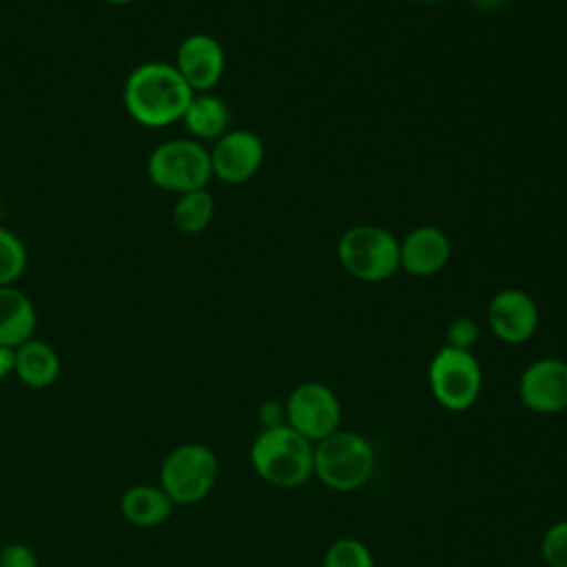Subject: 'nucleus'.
<instances>
[{"mask_svg":"<svg viewBox=\"0 0 567 567\" xmlns=\"http://www.w3.org/2000/svg\"><path fill=\"white\" fill-rule=\"evenodd\" d=\"M215 215V199L206 188L190 190L177 197L173 206V224L184 235H197L208 228Z\"/></svg>","mask_w":567,"mask_h":567,"instance_id":"nucleus-18","label":"nucleus"},{"mask_svg":"<svg viewBox=\"0 0 567 567\" xmlns=\"http://www.w3.org/2000/svg\"><path fill=\"white\" fill-rule=\"evenodd\" d=\"M427 383L441 408L465 412L481 394L483 370L472 350L441 346L427 365Z\"/></svg>","mask_w":567,"mask_h":567,"instance_id":"nucleus-7","label":"nucleus"},{"mask_svg":"<svg viewBox=\"0 0 567 567\" xmlns=\"http://www.w3.org/2000/svg\"><path fill=\"white\" fill-rule=\"evenodd\" d=\"M104 2H109V4H131L135 0H104Z\"/></svg>","mask_w":567,"mask_h":567,"instance_id":"nucleus-27","label":"nucleus"},{"mask_svg":"<svg viewBox=\"0 0 567 567\" xmlns=\"http://www.w3.org/2000/svg\"><path fill=\"white\" fill-rule=\"evenodd\" d=\"M13 368H16V348L0 346V379L13 372Z\"/></svg>","mask_w":567,"mask_h":567,"instance_id":"nucleus-24","label":"nucleus"},{"mask_svg":"<svg viewBox=\"0 0 567 567\" xmlns=\"http://www.w3.org/2000/svg\"><path fill=\"white\" fill-rule=\"evenodd\" d=\"M337 259L350 277L379 284L401 268L399 239L377 224H359L339 237Z\"/></svg>","mask_w":567,"mask_h":567,"instance_id":"nucleus-4","label":"nucleus"},{"mask_svg":"<svg viewBox=\"0 0 567 567\" xmlns=\"http://www.w3.org/2000/svg\"><path fill=\"white\" fill-rule=\"evenodd\" d=\"M146 171L151 182L162 190L175 195L199 190L213 177L210 151L193 137L166 140L151 151Z\"/></svg>","mask_w":567,"mask_h":567,"instance_id":"nucleus-5","label":"nucleus"},{"mask_svg":"<svg viewBox=\"0 0 567 567\" xmlns=\"http://www.w3.org/2000/svg\"><path fill=\"white\" fill-rule=\"evenodd\" d=\"M538 306L520 288H503L487 303V326L492 334L509 346L525 343L538 328Z\"/></svg>","mask_w":567,"mask_h":567,"instance_id":"nucleus-11","label":"nucleus"},{"mask_svg":"<svg viewBox=\"0 0 567 567\" xmlns=\"http://www.w3.org/2000/svg\"><path fill=\"white\" fill-rule=\"evenodd\" d=\"M35 323L33 301L16 286H0V346L18 348L33 339Z\"/></svg>","mask_w":567,"mask_h":567,"instance_id":"nucleus-14","label":"nucleus"},{"mask_svg":"<svg viewBox=\"0 0 567 567\" xmlns=\"http://www.w3.org/2000/svg\"><path fill=\"white\" fill-rule=\"evenodd\" d=\"M27 268V248L22 239L0 224V286H13Z\"/></svg>","mask_w":567,"mask_h":567,"instance_id":"nucleus-19","label":"nucleus"},{"mask_svg":"<svg viewBox=\"0 0 567 567\" xmlns=\"http://www.w3.org/2000/svg\"><path fill=\"white\" fill-rule=\"evenodd\" d=\"M540 554L549 567H567V518H560L545 529Z\"/></svg>","mask_w":567,"mask_h":567,"instance_id":"nucleus-21","label":"nucleus"},{"mask_svg":"<svg viewBox=\"0 0 567 567\" xmlns=\"http://www.w3.org/2000/svg\"><path fill=\"white\" fill-rule=\"evenodd\" d=\"M374 463L377 456L370 441L359 432L339 427L315 443L312 476L334 492H352L370 481Z\"/></svg>","mask_w":567,"mask_h":567,"instance_id":"nucleus-3","label":"nucleus"},{"mask_svg":"<svg viewBox=\"0 0 567 567\" xmlns=\"http://www.w3.org/2000/svg\"><path fill=\"white\" fill-rule=\"evenodd\" d=\"M523 408L536 414H558L567 410V361L543 357L532 361L518 379Z\"/></svg>","mask_w":567,"mask_h":567,"instance_id":"nucleus-9","label":"nucleus"},{"mask_svg":"<svg viewBox=\"0 0 567 567\" xmlns=\"http://www.w3.org/2000/svg\"><path fill=\"white\" fill-rule=\"evenodd\" d=\"M450 257V237L436 226H416L399 241L401 270L412 277H432L441 272Z\"/></svg>","mask_w":567,"mask_h":567,"instance_id":"nucleus-13","label":"nucleus"},{"mask_svg":"<svg viewBox=\"0 0 567 567\" xmlns=\"http://www.w3.org/2000/svg\"><path fill=\"white\" fill-rule=\"evenodd\" d=\"M13 372L29 388H47L60 374V359L49 343L40 339H29L16 348Z\"/></svg>","mask_w":567,"mask_h":567,"instance_id":"nucleus-16","label":"nucleus"},{"mask_svg":"<svg viewBox=\"0 0 567 567\" xmlns=\"http://www.w3.org/2000/svg\"><path fill=\"white\" fill-rule=\"evenodd\" d=\"M193 89L171 62H144L124 80V109L142 126L164 128L182 122Z\"/></svg>","mask_w":567,"mask_h":567,"instance_id":"nucleus-1","label":"nucleus"},{"mask_svg":"<svg viewBox=\"0 0 567 567\" xmlns=\"http://www.w3.org/2000/svg\"><path fill=\"white\" fill-rule=\"evenodd\" d=\"M478 339V323L470 317H456L445 328V346L458 350H472Z\"/></svg>","mask_w":567,"mask_h":567,"instance_id":"nucleus-22","label":"nucleus"},{"mask_svg":"<svg viewBox=\"0 0 567 567\" xmlns=\"http://www.w3.org/2000/svg\"><path fill=\"white\" fill-rule=\"evenodd\" d=\"M173 64L193 93H210L224 75L226 55L213 35L193 33L179 42Z\"/></svg>","mask_w":567,"mask_h":567,"instance_id":"nucleus-12","label":"nucleus"},{"mask_svg":"<svg viewBox=\"0 0 567 567\" xmlns=\"http://www.w3.org/2000/svg\"><path fill=\"white\" fill-rule=\"evenodd\" d=\"M315 443L288 423H268L250 445L255 474L275 487H299L312 476Z\"/></svg>","mask_w":567,"mask_h":567,"instance_id":"nucleus-2","label":"nucleus"},{"mask_svg":"<svg viewBox=\"0 0 567 567\" xmlns=\"http://www.w3.org/2000/svg\"><path fill=\"white\" fill-rule=\"evenodd\" d=\"M184 128L197 142H215L230 126V109L215 93H195L182 117Z\"/></svg>","mask_w":567,"mask_h":567,"instance_id":"nucleus-15","label":"nucleus"},{"mask_svg":"<svg viewBox=\"0 0 567 567\" xmlns=\"http://www.w3.org/2000/svg\"><path fill=\"white\" fill-rule=\"evenodd\" d=\"M478 11H498L507 0H467Z\"/></svg>","mask_w":567,"mask_h":567,"instance_id":"nucleus-25","label":"nucleus"},{"mask_svg":"<svg viewBox=\"0 0 567 567\" xmlns=\"http://www.w3.org/2000/svg\"><path fill=\"white\" fill-rule=\"evenodd\" d=\"M284 416L295 432L317 443L341 427L343 410L334 390L319 381H306L288 394Z\"/></svg>","mask_w":567,"mask_h":567,"instance_id":"nucleus-8","label":"nucleus"},{"mask_svg":"<svg viewBox=\"0 0 567 567\" xmlns=\"http://www.w3.org/2000/svg\"><path fill=\"white\" fill-rule=\"evenodd\" d=\"M219 476V461L204 443L177 445L159 467V487L173 505H193L210 494Z\"/></svg>","mask_w":567,"mask_h":567,"instance_id":"nucleus-6","label":"nucleus"},{"mask_svg":"<svg viewBox=\"0 0 567 567\" xmlns=\"http://www.w3.org/2000/svg\"><path fill=\"white\" fill-rule=\"evenodd\" d=\"M0 567H38V558L31 547L22 543H9L0 549Z\"/></svg>","mask_w":567,"mask_h":567,"instance_id":"nucleus-23","label":"nucleus"},{"mask_svg":"<svg viewBox=\"0 0 567 567\" xmlns=\"http://www.w3.org/2000/svg\"><path fill=\"white\" fill-rule=\"evenodd\" d=\"M264 142L248 128H228L210 148L213 177L226 184H244L252 179L264 164Z\"/></svg>","mask_w":567,"mask_h":567,"instance_id":"nucleus-10","label":"nucleus"},{"mask_svg":"<svg viewBox=\"0 0 567 567\" xmlns=\"http://www.w3.org/2000/svg\"><path fill=\"white\" fill-rule=\"evenodd\" d=\"M122 516L137 527H153L164 523L173 512V501L155 485H135L122 494Z\"/></svg>","mask_w":567,"mask_h":567,"instance_id":"nucleus-17","label":"nucleus"},{"mask_svg":"<svg viewBox=\"0 0 567 567\" xmlns=\"http://www.w3.org/2000/svg\"><path fill=\"white\" fill-rule=\"evenodd\" d=\"M412 2H419V4H441L445 0H412Z\"/></svg>","mask_w":567,"mask_h":567,"instance_id":"nucleus-26","label":"nucleus"},{"mask_svg":"<svg viewBox=\"0 0 567 567\" xmlns=\"http://www.w3.org/2000/svg\"><path fill=\"white\" fill-rule=\"evenodd\" d=\"M2 213H4V210H2V199H0V219H2Z\"/></svg>","mask_w":567,"mask_h":567,"instance_id":"nucleus-28","label":"nucleus"},{"mask_svg":"<svg viewBox=\"0 0 567 567\" xmlns=\"http://www.w3.org/2000/svg\"><path fill=\"white\" fill-rule=\"evenodd\" d=\"M323 567H374V556L363 540L346 536L328 545Z\"/></svg>","mask_w":567,"mask_h":567,"instance_id":"nucleus-20","label":"nucleus"}]
</instances>
